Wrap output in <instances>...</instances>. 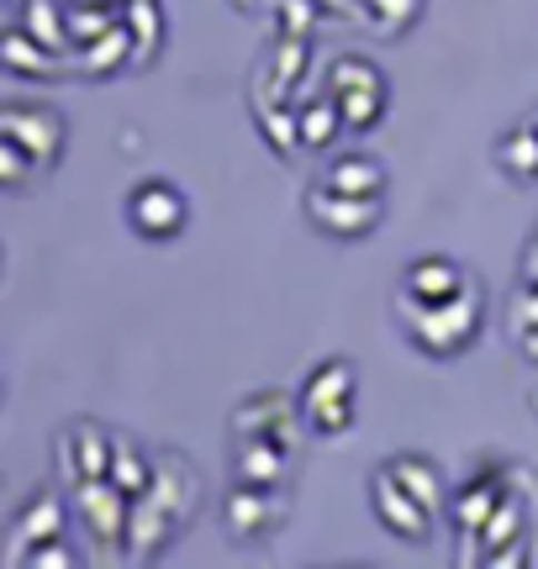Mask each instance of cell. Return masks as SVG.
<instances>
[{
  "label": "cell",
  "mask_w": 538,
  "mask_h": 569,
  "mask_svg": "<svg viewBox=\"0 0 538 569\" xmlns=\"http://www.w3.org/2000/svg\"><path fill=\"white\" fill-rule=\"evenodd\" d=\"M27 565H32V569H42V565H63V569H74L80 559L69 553V543H63V538H48V543H38V549L27 553Z\"/></svg>",
  "instance_id": "26"
},
{
  "label": "cell",
  "mask_w": 538,
  "mask_h": 569,
  "mask_svg": "<svg viewBox=\"0 0 538 569\" xmlns=\"http://www.w3.org/2000/svg\"><path fill=\"white\" fill-rule=\"evenodd\" d=\"M370 507H375V522L391 538H401V543H428L434 538V511L422 507L401 480H391L386 469L370 475Z\"/></svg>",
  "instance_id": "10"
},
{
  "label": "cell",
  "mask_w": 538,
  "mask_h": 569,
  "mask_svg": "<svg viewBox=\"0 0 538 569\" xmlns=\"http://www.w3.org/2000/svg\"><path fill=\"white\" fill-rule=\"evenodd\" d=\"M396 322L412 338V348H422L428 359H455L480 338L486 327V290L480 280L470 290H459L449 301H412L407 290H396Z\"/></svg>",
  "instance_id": "2"
},
{
  "label": "cell",
  "mask_w": 538,
  "mask_h": 569,
  "mask_svg": "<svg viewBox=\"0 0 538 569\" xmlns=\"http://www.w3.org/2000/svg\"><path fill=\"white\" fill-rule=\"evenodd\" d=\"M11 6H21V0H11Z\"/></svg>",
  "instance_id": "29"
},
{
  "label": "cell",
  "mask_w": 538,
  "mask_h": 569,
  "mask_svg": "<svg viewBox=\"0 0 538 569\" xmlns=\"http://www.w3.org/2000/svg\"><path fill=\"white\" fill-rule=\"evenodd\" d=\"M290 469L296 453L275 438H232V480H249V486H290Z\"/></svg>",
  "instance_id": "13"
},
{
  "label": "cell",
  "mask_w": 538,
  "mask_h": 569,
  "mask_svg": "<svg viewBox=\"0 0 538 569\" xmlns=\"http://www.w3.org/2000/svg\"><path fill=\"white\" fill-rule=\"evenodd\" d=\"M122 217H127V227H132L143 243H169V238H180V232H186L190 201H186V190H180V184L143 180V184H132Z\"/></svg>",
  "instance_id": "8"
},
{
  "label": "cell",
  "mask_w": 538,
  "mask_h": 569,
  "mask_svg": "<svg viewBox=\"0 0 538 569\" xmlns=\"http://www.w3.org/2000/svg\"><path fill=\"white\" fill-rule=\"evenodd\" d=\"M53 465L69 486H80V480H101L106 469H111V432L101 422H69L53 438Z\"/></svg>",
  "instance_id": "11"
},
{
  "label": "cell",
  "mask_w": 538,
  "mask_h": 569,
  "mask_svg": "<svg viewBox=\"0 0 538 569\" xmlns=\"http://www.w3.org/2000/svg\"><path fill=\"white\" fill-rule=\"evenodd\" d=\"M317 0H280V38H311Z\"/></svg>",
  "instance_id": "25"
},
{
  "label": "cell",
  "mask_w": 538,
  "mask_h": 569,
  "mask_svg": "<svg viewBox=\"0 0 538 569\" xmlns=\"http://www.w3.org/2000/svg\"><path fill=\"white\" fill-rule=\"evenodd\" d=\"M322 184L343 190V196H386V163L370 159V153H338V159L317 174Z\"/></svg>",
  "instance_id": "19"
},
{
  "label": "cell",
  "mask_w": 538,
  "mask_h": 569,
  "mask_svg": "<svg viewBox=\"0 0 538 569\" xmlns=\"http://www.w3.org/2000/svg\"><path fill=\"white\" fill-rule=\"evenodd\" d=\"M106 480L111 486H122L132 501L148 490L153 480V453H143L138 438H127V432H111V469H106Z\"/></svg>",
  "instance_id": "21"
},
{
  "label": "cell",
  "mask_w": 538,
  "mask_h": 569,
  "mask_svg": "<svg viewBox=\"0 0 538 569\" xmlns=\"http://www.w3.org/2000/svg\"><path fill=\"white\" fill-rule=\"evenodd\" d=\"M380 469H386L391 480H401V486L412 490V496L428 511H444V507H449V486H444V469H438L434 459H422V453H391V459H386Z\"/></svg>",
  "instance_id": "16"
},
{
  "label": "cell",
  "mask_w": 538,
  "mask_h": 569,
  "mask_svg": "<svg viewBox=\"0 0 538 569\" xmlns=\"http://www.w3.org/2000/svg\"><path fill=\"white\" fill-rule=\"evenodd\" d=\"M127 48H132V27H127V21H117L111 32H101L96 42H84L80 69H84V74H96V80H106V74H117V69L127 63Z\"/></svg>",
  "instance_id": "23"
},
{
  "label": "cell",
  "mask_w": 538,
  "mask_h": 569,
  "mask_svg": "<svg viewBox=\"0 0 538 569\" xmlns=\"http://www.w3.org/2000/svg\"><path fill=\"white\" fill-rule=\"evenodd\" d=\"M74 490V511H80L84 532H90V549L101 559H122L132 553V496L111 480H80Z\"/></svg>",
  "instance_id": "4"
},
{
  "label": "cell",
  "mask_w": 538,
  "mask_h": 569,
  "mask_svg": "<svg viewBox=\"0 0 538 569\" xmlns=\"http://www.w3.org/2000/svg\"><path fill=\"white\" fill-rule=\"evenodd\" d=\"M301 401L280 386H265L243 396L238 407H232V438H275V443H286L290 453H301Z\"/></svg>",
  "instance_id": "7"
},
{
  "label": "cell",
  "mask_w": 538,
  "mask_h": 569,
  "mask_svg": "<svg viewBox=\"0 0 538 569\" xmlns=\"http://www.w3.org/2000/svg\"><path fill=\"white\" fill-rule=\"evenodd\" d=\"M296 401H301L307 432L343 438L353 427V417H359V375H353L349 359H317L307 369V380L296 386Z\"/></svg>",
  "instance_id": "3"
},
{
  "label": "cell",
  "mask_w": 538,
  "mask_h": 569,
  "mask_svg": "<svg viewBox=\"0 0 538 569\" xmlns=\"http://www.w3.org/2000/svg\"><path fill=\"white\" fill-rule=\"evenodd\" d=\"M201 507V475L186 453L159 448L153 453V480L132 501V553L127 559H159V553L190 528V517Z\"/></svg>",
  "instance_id": "1"
},
{
  "label": "cell",
  "mask_w": 538,
  "mask_h": 569,
  "mask_svg": "<svg viewBox=\"0 0 538 569\" xmlns=\"http://www.w3.org/2000/svg\"><path fill=\"white\" fill-rule=\"evenodd\" d=\"M370 84H391L380 74V63H370L365 53H338V59L322 69V90L328 96H349V90H370Z\"/></svg>",
  "instance_id": "22"
},
{
  "label": "cell",
  "mask_w": 538,
  "mask_h": 569,
  "mask_svg": "<svg viewBox=\"0 0 538 569\" xmlns=\"http://www.w3.org/2000/svg\"><path fill=\"white\" fill-rule=\"evenodd\" d=\"M48 538H63V501L53 490L32 496V501L17 511L11 543H6V565H27V553L38 549V543H48Z\"/></svg>",
  "instance_id": "14"
},
{
  "label": "cell",
  "mask_w": 538,
  "mask_h": 569,
  "mask_svg": "<svg viewBox=\"0 0 538 569\" xmlns=\"http://www.w3.org/2000/svg\"><path fill=\"white\" fill-rule=\"evenodd\" d=\"M63 138L69 127L53 106L42 101H6L0 106V142H17L27 159L38 163V174H53L63 159Z\"/></svg>",
  "instance_id": "6"
},
{
  "label": "cell",
  "mask_w": 538,
  "mask_h": 569,
  "mask_svg": "<svg viewBox=\"0 0 538 569\" xmlns=\"http://www.w3.org/2000/svg\"><path fill=\"white\" fill-rule=\"evenodd\" d=\"M317 6H322V11H343V17H359L353 6H365V0H317ZM359 21H365V17H359Z\"/></svg>",
  "instance_id": "27"
},
{
  "label": "cell",
  "mask_w": 538,
  "mask_h": 569,
  "mask_svg": "<svg viewBox=\"0 0 538 569\" xmlns=\"http://www.w3.org/2000/svg\"><path fill=\"white\" fill-rule=\"evenodd\" d=\"M301 211L307 222L322 232V238H338V243H359L370 238L375 227L386 222V196H343L332 184L311 180L307 196H301Z\"/></svg>",
  "instance_id": "5"
},
{
  "label": "cell",
  "mask_w": 538,
  "mask_h": 569,
  "mask_svg": "<svg viewBox=\"0 0 538 569\" xmlns=\"http://www.w3.org/2000/svg\"><path fill=\"white\" fill-rule=\"evenodd\" d=\"M296 127H301V148H311V153H322V148H332L338 138H349L343 111H338V101H332L328 90L296 106Z\"/></svg>",
  "instance_id": "20"
},
{
  "label": "cell",
  "mask_w": 538,
  "mask_h": 569,
  "mask_svg": "<svg viewBox=\"0 0 538 569\" xmlns=\"http://www.w3.org/2000/svg\"><path fill=\"white\" fill-rule=\"evenodd\" d=\"M222 522L238 543H265L269 532H280V522H286V490L232 480V490L222 496Z\"/></svg>",
  "instance_id": "9"
},
{
  "label": "cell",
  "mask_w": 538,
  "mask_h": 569,
  "mask_svg": "<svg viewBox=\"0 0 538 569\" xmlns=\"http://www.w3.org/2000/svg\"><path fill=\"white\" fill-rule=\"evenodd\" d=\"M59 53V48H53ZM48 53V42L32 38L21 21H11L6 27V42H0V63L11 69V74H27V80H42V74H63V59H53Z\"/></svg>",
  "instance_id": "17"
},
{
  "label": "cell",
  "mask_w": 538,
  "mask_h": 569,
  "mask_svg": "<svg viewBox=\"0 0 538 569\" xmlns=\"http://www.w3.org/2000/svg\"><path fill=\"white\" fill-rule=\"evenodd\" d=\"M491 159H497V169L507 174V180L534 184V180H538V127L528 122V117H522V122H512V127H507V132L497 138Z\"/></svg>",
  "instance_id": "18"
},
{
  "label": "cell",
  "mask_w": 538,
  "mask_h": 569,
  "mask_svg": "<svg viewBox=\"0 0 538 569\" xmlns=\"http://www.w3.org/2000/svg\"><path fill=\"white\" fill-rule=\"evenodd\" d=\"M528 122H534V127H538V106H534V111H528Z\"/></svg>",
  "instance_id": "28"
},
{
  "label": "cell",
  "mask_w": 538,
  "mask_h": 569,
  "mask_svg": "<svg viewBox=\"0 0 538 569\" xmlns=\"http://www.w3.org/2000/svg\"><path fill=\"white\" fill-rule=\"evenodd\" d=\"M512 475H518V469H497V475H470V480H465V490L455 496V532H459V543H465V538L476 543V538H480V528L491 522V511L512 496V490H507V486H512Z\"/></svg>",
  "instance_id": "12"
},
{
  "label": "cell",
  "mask_w": 538,
  "mask_h": 569,
  "mask_svg": "<svg viewBox=\"0 0 538 569\" xmlns=\"http://www.w3.org/2000/svg\"><path fill=\"white\" fill-rule=\"evenodd\" d=\"M365 6H370L365 21H370L380 38H401V32L422 17V0H365Z\"/></svg>",
  "instance_id": "24"
},
{
  "label": "cell",
  "mask_w": 538,
  "mask_h": 569,
  "mask_svg": "<svg viewBox=\"0 0 538 569\" xmlns=\"http://www.w3.org/2000/svg\"><path fill=\"white\" fill-rule=\"evenodd\" d=\"M476 274L455 259H444V253H428V259H412V264L401 269V284L396 290H407L412 301H449L459 290H470Z\"/></svg>",
  "instance_id": "15"
}]
</instances>
